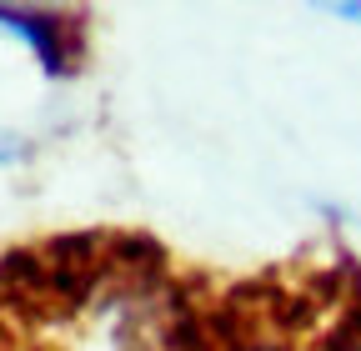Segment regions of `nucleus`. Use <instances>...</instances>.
Wrapping results in <instances>:
<instances>
[{
	"label": "nucleus",
	"instance_id": "obj_1",
	"mask_svg": "<svg viewBox=\"0 0 361 351\" xmlns=\"http://www.w3.org/2000/svg\"><path fill=\"white\" fill-rule=\"evenodd\" d=\"M331 296V286H326ZM326 296L311 291H231L211 296V321L201 351H306Z\"/></svg>",
	"mask_w": 361,
	"mask_h": 351
},
{
	"label": "nucleus",
	"instance_id": "obj_2",
	"mask_svg": "<svg viewBox=\"0 0 361 351\" xmlns=\"http://www.w3.org/2000/svg\"><path fill=\"white\" fill-rule=\"evenodd\" d=\"M0 35L16 40L30 61L51 75L71 80L85 70L90 40H85V16L75 11H45V6H0Z\"/></svg>",
	"mask_w": 361,
	"mask_h": 351
},
{
	"label": "nucleus",
	"instance_id": "obj_3",
	"mask_svg": "<svg viewBox=\"0 0 361 351\" xmlns=\"http://www.w3.org/2000/svg\"><path fill=\"white\" fill-rule=\"evenodd\" d=\"M306 351H361V281L331 286Z\"/></svg>",
	"mask_w": 361,
	"mask_h": 351
},
{
	"label": "nucleus",
	"instance_id": "obj_4",
	"mask_svg": "<svg viewBox=\"0 0 361 351\" xmlns=\"http://www.w3.org/2000/svg\"><path fill=\"white\" fill-rule=\"evenodd\" d=\"M30 136H20V130H6L0 125V171H11V166H20V161H30Z\"/></svg>",
	"mask_w": 361,
	"mask_h": 351
},
{
	"label": "nucleus",
	"instance_id": "obj_5",
	"mask_svg": "<svg viewBox=\"0 0 361 351\" xmlns=\"http://www.w3.org/2000/svg\"><path fill=\"white\" fill-rule=\"evenodd\" d=\"M326 16H336V20L361 30V0H336V6H326Z\"/></svg>",
	"mask_w": 361,
	"mask_h": 351
}]
</instances>
